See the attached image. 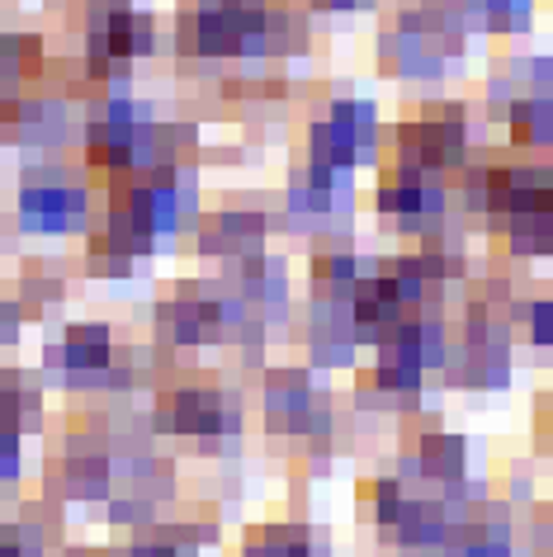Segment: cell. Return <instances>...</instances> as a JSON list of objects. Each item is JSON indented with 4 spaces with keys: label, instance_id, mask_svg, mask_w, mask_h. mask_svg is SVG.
I'll use <instances>...</instances> for the list:
<instances>
[{
    "label": "cell",
    "instance_id": "obj_29",
    "mask_svg": "<svg viewBox=\"0 0 553 557\" xmlns=\"http://www.w3.org/2000/svg\"><path fill=\"white\" fill-rule=\"evenodd\" d=\"M44 529L29 520H0V557H44Z\"/></svg>",
    "mask_w": 553,
    "mask_h": 557
},
{
    "label": "cell",
    "instance_id": "obj_3",
    "mask_svg": "<svg viewBox=\"0 0 553 557\" xmlns=\"http://www.w3.org/2000/svg\"><path fill=\"white\" fill-rule=\"evenodd\" d=\"M393 161L407 171L454 180L474 161V123L459 100H435L426 104L417 119L393 128Z\"/></svg>",
    "mask_w": 553,
    "mask_h": 557
},
{
    "label": "cell",
    "instance_id": "obj_23",
    "mask_svg": "<svg viewBox=\"0 0 553 557\" xmlns=\"http://www.w3.org/2000/svg\"><path fill=\"white\" fill-rule=\"evenodd\" d=\"M445 557H516V543H511L506 520H492V510L478 506L454 520V539Z\"/></svg>",
    "mask_w": 553,
    "mask_h": 557
},
{
    "label": "cell",
    "instance_id": "obj_25",
    "mask_svg": "<svg viewBox=\"0 0 553 557\" xmlns=\"http://www.w3.org/2000/svg\"><path fill=\"white\" fill-rule=\"evenodd\" d=\"M44 411V393L29 373H0V435H24Z\"/></svg>",
    "mask_w": 553,
    "mask_h": 557
},
{
    "label": "cell",
    "instance_id": "obj_30",
    "mask_svg": "<svg viewBox=\"0 0 553 557\" xmlns=\"http://www.w3.org/2000/svg\"><path fill=\"white\" fill-rule=\"evenodd\" d=\"M20 478V435H0V486Z\"/></svg>",
    "mask_w": 553,
    "mask_h": 557
},
{
    "label": "cell",
    "instance_id": "obj_26",
    "mask_svg": "<svg viewBox=\"0 0 553 557\" xmlns=\"http://www.w3.org/2000/svg\"><path fill=\"white\" fill-rule=\"evenodd\" d=\"M407 482L403 478H369L365 482V492H359V500H365V515L374 520L379 529H393L397 524V515H403L407 506Z\"/></svg>",
    "mask_w": 553,
    "mask_h": 557
},
{
    "label": "cell",
    "instance_id": "obj_20",
    "mask_svg": "<svg viewBox=\"0 0 553 557\" xmlns=\"http://www.w3.org/2000/svg\"><path fill=\"white\" fill-rule=\"evenodd\" d=\"M62 482H66V496L76 500H109L114 496V458L100 444H86V440H72V449L62 458Z\"/></svg>",
    "mask_w": 553,
    "mask_h": 557
},
{
    "label": "cell",
    "instance_id": "obj_8",
    "mask_svg": "<svg viewBox=\"0 0 553 557\" xmlns=\"http://www.w3.org/2000/svg\"><path fill=\"white\" fill-rule=\"evenodd\" d=\"M15 213H20V227L24 232H38V236H76L90 227V189L72 175H52V171H38L20 185V199H15Z\"/></svg>",
    "mask_w": 553,
    "mask_h": 557
},
{
    "label": "cell",
    "instance_id": "obj_14",
    "mask_svg": "<svg viewBox=\"0 0 553 557\" xmlns=\"http://www.w3.org/2000/svg\"><path fill=\"white\" fill-rule=\"evenodd\" d=\"M379 359L359 373L355 401L365 411H417V401L426 393V369H417L411 359L393 350H374Z\"/></svg>",
    "mask_w": 553,
    "mask_h": 557
},
{
    "label": "cell",
    "instance_id": "obj_6",
    "mask_svg": "<svg viewBox=\"0 0 553 557\" xmlns=\"http://www.w3.org/2000/svg\"><path fill=\"white\" fill-rule=\"evenodd\" d=\"M450 180H435V175H421V171H407V165L389 161L379 171V185H374V213L393 222L397 236L407 242H431V236H445L450 227Z\"/></svg>",
    "mask_w": 553,
    "mask_h": 557
},
{
    "label": "cell",
    "instance_id": "obj_31",
    "mask_svg": "<svg viewBox=\"0 0 553 557\" xmlns=\"http://www.w3.org/2000/svg\"><path fill=\"white\" fill-rule=\"evenodd\" d=\"M20 322H24L20 302H0V345H10V341L20 336Z\"/></svg>",
    "mask_w": 553,
    "mask_h": 557
},
{
    "label": "cell",
    "instance_id": "obj_27",
    "mask_svg": "<svg viewBox=\"0 0 553 557\" xmlns=\"http://www.w3.org/2000/svg\"><path fill=\"white\" fill-rule=\"evenodd\" d=\"M506 86L516 95H544V100H553V58H549V52L511 58L506 62Z\"/></svg>",
    "mask_w": 553,
    "mask_h": 557
},
{
    "label": "cell",
    "instance_id": "obj_2",
    "mask_svg": "<svg viewBox=\"0 0 553 557\" xmlns=\"http://www.w3.org/2000/svg\"><path fill=\"white\" fill-rule=\"evenodd\" d=\"M464 38L468 24L459 15H450L445 5H421L397 15L379 44V58L397 81H440L464 52Z\"/></svg>",
    "mask_w": 553,
    "mask_h": 557
},
{
    "label": "cell",
    "instance_id": "obj_17",
    "mask_svg": "<svg viewBox=\"0 0 553 557\" xmlns=\"http://www.w3.org/2000/svg\"><path fill=\"white\" fill-rule=\"evenodd\" d=\"M411 472L435 486H454L468 478V440L454 435V430H421L411 440Z\"/></svg>",
    "mask_w": 553,
    "mask_h": 557
},
{
    "label": "cell",
    "instance_id": "obj_19",
    "mask_svg": "<svg viewBox=\"0 0 553 557\" xmlns=\"http://www.w3.org/2000/svg\"><path fill=\"white\" fill-rule=\"evenodd\" d=\"M303 345L317 364H355V331H351V317L336 302H312V312L303 317Z\"/></svg>",
    "mask_w": 553,
    "mask_h": 557
},
{
    "label": "cell",
    "instance_id": "obj_32",
    "mask_svg": "<svg viewBox=\"0 0 553 557\" xmlns=\"http://www.w3.org/2000/svg\"><path fill=\"white\" fill-rule=\"evenodd\" d=\"M359 5H369V0H312V10H331V15H345V10H359Z\"/></svg>",
    "mask_w": 553,
    "mask_h": 557
},
{
    "label": "cell",
    "instance_id": "obj_21",
    "mask_svg": "<svg viewBox=\"0 0 553 557\" xmlns=\"http://www.w3.org/2000/svg\"><path fill=\"white\" fill-rule=\"evenodd\" d=\"M218 529L213 524H143L128 539L123 557H199L204 543H213Z\"/></svg>",
    "mask_w": 553,
    "mask_h": 557
},
{
    "label": "cell",
    "instance_id": "obj_1",
    "mask_svg": "<svg viewBox=\"0 0 553 557\" xmlns=\"http://www.w3.org/2000/svg\"><path fill=\"white\" fill-rule=\"evenodd\" d=\"M298 44V15L284 0H185L175 15V52L189 62L284 58Z\"/></svg>",
    "mask_w": 553,
    "mask_h": 557
},
{
    "label": "cell",
    "instance_id": "obj_24",
    "mask_svg": "<svg viewBox=\"0 0 553 557\" xmlns=\"http://www.w3.org/2000/svg\"><path fill=\"white\" fill-rule=\"evenodd\" d=\"M496 232H502V242L516 260H553V194L544 203L496 222Z\"/></svg>",
    "mask_w": 553,
    "mask_h": 557
},
{
    "label": "cell",
    "instance_id": "obj_12",
    "mask_svg": "<svg viewBox=\"0 0 553 557\" xmlns=\"http://www.w3.org/2000/svg\"><path fill=\"white\" fill-rule=\"evenodd\" d=\"M48 364L62 373V383L86 387V383H109V369L119 364L114 331L105 322H72L62 331V341L52 345Z\"/></svg>",
    "mask_w": 553,
    "mask_h": 557
},
{
    "label": "cell",
    "instance_id": "obj_4",
    "mask_svg": "<svg viewBox=\"0 0 553 557\" xmlns=\"http://www.w3.org/2000/svg\"><path fill=\"white\" fill-rule=\"evenodd\" d=\"M379 151H383L379 109L359 100V95L331 100L327 114L312 119L308 133H303V165H317V171L351 175L359 165H379Z\"/></svg>",
    "mask_w": 553,
    "mask_h": 557
},
{
    "label": "cell",
    "instance_id": "obj_16",
    "mask_svg": "<svg viewBox=\"0 0 553 557\" xmlns=\"http://www.w3.org/2000/svg\"><path fill=\"white\" fill-rule=\"evenodd\" d=\"M369 264L374 260H359L351 246H322L308 264V294L312 302H336V308H345L351 302V294L359 288V278L369 274Z\"/></svg>",
    "mask_w": 553,
    "mask_h": 557
},
{
    "label": "cell",
    "instance_id": "obj_22",
    "mask_svg": "<svg viewBox=\"0 0 553 557\" xmlns=\"http://www.w3.org/2000/svg\"><path fill=\"white\" fill-rule=\"evenodd\" d=\"M506 137L520 157H544L553 147V100L544 95H516L506 104Z\"/></svg>",
    "mask_w": 553,
    "mask_h": 557
},
{
    "label": "cell",
    "instance_id": "obj_18",
    "mask_svg": "<svg viewBox=\"0 0 553 557\" xmlns=\"http://www.w3.org/2000/svg\"><path fill=\"white\" fill-rule=\"evenodd\" d=\"M237 557H331L327 539L298 520H270L251 524L237 543Z\"/></svg>",
    "mask_w": 553,
    "mask_h": 557
},
{
    "label": "cell",
    "instance_id": "obj_7",
    "mask_svg": "<svg viewBox=\"0 0 553 557\" xmlns=\"http://www.w3.org/2000/svg\"><path fill=\"white\" fill-rule=\"evenodd\" d=\"M157 421L180 440H195V444H228L242 435L246 411L242 397L223 383H204V379H185L165 393Z\"/></svg>",
    "mask_w": 553,
    "mask_h": 557
},
{
    "label": "cell",
    "instance_id": "obj_5",
    "mask_svg": "<svg viewBox=\"0 0 553 557\" xmlns=\"http://www.w3.org/2000/svg\"><path fill=\"white\" fill-rule=\"evenodd\" d=\"M445 383L459 393H496L511 379V336H506V317L492 312L488 302H468L459 326L450 341V359H445Z\"/></svg>",
    "mask_w": 553,
    "mask_h": 557
},
{
    "label": "cell",
    "instance_id": "obj_15",
    "mask_svg": "<svg viewBox=\"0 0 553 557\" xmlns=\"http://www.w3.org/2000/svg\"><path fill=\"white\" fill-rule=\"evenodd\" d=\"M450 341H454L450 317H440V312H407L403 326H397L393 336L379 345V350H393V355L411 359V364L426 369V373H440V369H445V359H450Z\"/></svg>",
    "mask_w": 553,
    "mask_h": 557
},
{
    "label": "cell",
    "instance_id": "obj_13",
    "mask_svg": "<svg viewBox=\"0 0 553 557\" xmlns=\"http://www.w3.org/2000/svg\"><path fill=\"white\" fill-rule=\"evenodd\" d=\"M345 199H351V175L317 171V165H298V171L288 175V189H284L288 222H294V227H308V232L336 227V218L345 213Z\"/></svg>",
    "mask_w": 553,
    "mask_h": 557
},
{
    "label": "cell",
    "instance_id": "obj_11",
    "mask_svg": "<svg viewBox=\"0 0 553 557\" xmlns=\"http://www.w3.org/2000/svg\"><path fill=\"white\" fill-rule=\"evenodd\" d=\"M266 236H270L266 208L228 203V208H213V213L199 218L195 246H199V256H209V260L242 264V260H251V256H260V250H266Z\"/></svg>",
    "mask_w": 553,
    "mask_h": 557
},
{
    "label": "cell",
    "instance_id": "obj_34",
    "mask_svg": "<svg viewBox=\"0 0 553 557\" xmlns=\"http://www.w3.org/2000/svg\"><path fill=\"white\" fill-rule=\"evenodd\" d=\"M539 557H553V548H544V553H539Z\"/></svg>",
    "mask_w": 553,
    "mask_h": 557
},
{
    "label": "cell",
    "instance_id": "obj_10",
    "mask_svg": "<svg viewBox=\"0 0 553 557\" xmlns=\"http://www.w3.org/2000/svg\"><path fill=\"white\" fill-rule=\"evenodd\" d=\"M86 58L133 66L157 52V20L133 10V0H86Z\"/></svg>",
    "mask_w": 553,
    "mask_h": 557
},
{
    "label": "cell",
    "instance_id": "obj_33",
    "mask_svg": "<svg viewBox=\"0 0 553 557\" xmlns=\"http://www.w3.org/2000/svg\"><path fill=\"white\" fill-rule=\"evenodd\" d=\"M544 449H549V458H553V416H549V425H544Z\"/></svg>",
    "mask_w": 553,
    "mask_h": 557
},
{
    "label": "cell",
    "instance_id": "obj_9",
    "mask_svg": "<svg viewBox=\"0 0 553 557\" xmlns=\"http://www.w3.org/2000/svg\"><path fill=\"white\" fill-rule=\"evenodd\" d=\"M260 411L280 435H298V440L327 435L336 425L331 397L303 369H270L260 379Z\"/></svg>",
    "mask_w": 553,
    "mask_h": 557
},
{
    "label": "cell",
    "instance_id": "obj_28",
    "mask_svg": "<svg viewBox=\"0 0 553 557\" xmlns=\"http://www.w3.org/2000/svg\"><path fill=\"white\" fill-rule=\"evenodd\" d=\"M511 312H516L511 322H520V336L530 341L534 350H553V294H544V298H520Z\"/></svg>",
    "mask_w": 553,
    "mask_h": 557
}]
</instances>
